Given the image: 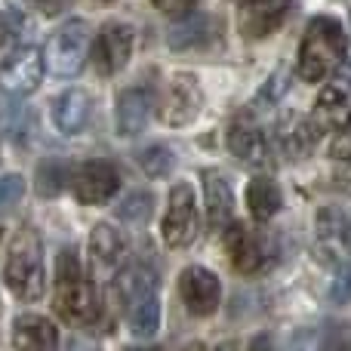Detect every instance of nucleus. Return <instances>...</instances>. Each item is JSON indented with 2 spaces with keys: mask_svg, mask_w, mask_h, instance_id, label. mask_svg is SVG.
<instances>
[{
  "mask_svg": "<svg viewBox=\"0 0 351 351\" xmlns=\"http://www.w3.org/2000/svg\"><path fill=\"white\" fill-rule=\"evenodd\" d=\"M3 280L12 290V296L22 302H37L43 296V243L34 228H19L10 241V253H6Z\"/></svg>",
  "mask_w": 351,
  "mask_h": 351,
  "instance_id": "1",
  "label": "nucleus"
},
{
  "mask_svg": "<svg viewBox=\"0 0 351 351\" xmlns=\"http://www.w3.org/2000/svg\"><path fill=\"white\" fill-rule=\"evenodd\" d=\"M56 311L71 324H93L99 317V293L74 250L59 253L56 262Z\"/></svg>",
  "mask_w": 351,
  "mask_h": 351,
  "instance_id": "2",
  "label": "nucleus"
},
{
  "mask_svg": "<svg viewBox=\"0 0 351 351\" xmlns=\"http://www.w3.org/2000/svg\"><path fill=\"white\" fill-rule=\"evenodd\" d=\"M346 56V31L336 19L317 16L308 22L302 43H299V74L308 84H317L327 74H333V68Z\"/></svg>",
  "mask_w": 351,
  "mask_h": 351,
  "instance_id": "3",
  "label": "nucleus"
},
{
  "mask_svg": "<svg viewBox=\"0 0 351 351\" xmlns=\"http://www.w3.org/2000/svg\"><path fill=\"white\" fill-rule=\"evenodd\" d=\"M86 53H90V25L84 19H71L47 40L43 68L53 77H74L86 65Z\"/></svg>",
  "mask_w": 351,
  "mask_h": 351,
  "instance_id": "4",
  "label": "nucleus"
},
{
  "mask_svg": "<svg viewBox=\"0 0 351 351\" xmlns=\"http://www.w3.org/2000/svg\"><path fill=\"white\" fill-rule=\"evenodd\" d=\"M197 237V200H194V188L188 182H179L170 191V204H167L164 216V241L173 250H185Z\"/></svg>",
  "mask_w": 351,
  "mask_h": 351,
  "instance_id": "5",
  "label": "nucleus"
},
{
  "mask_svg": "<svg viewBox=\"0 0 351 351\" xmlns=\"http://www.w3.org/2000/svg\"><path fill=\"white\" fill-rule=\"evenodd\" d=\"M222 231H225V253H228L234 271L256 274L268 265L271 247H268V241L259 234V231H253L243 222H234V219H231Z\"/></svg>",
  "mask_w": 351,
  "mask_h": 351,
  "instance_id": "6",
  "label": "nucleus"
},
{
  "mask_svg": "<svg viewBox=\"0 0 351 351\" xmlns=\"http://www.w3.org/2000/svg\"><path fill=\"white\" fill-rule=\"evenodd\" d=\"M315 253L324 265H346L351 253V228L339 206H321L315 222Z\"/></svg>",
  "mask_w": 351,
  "mask_h": 351,
  "instance_id": "7",
  "label": "nucleus"
},
{
  "mask_svg": "<svg viewBox=\"0 0 351 351\" xmlns=\"http://www.w3.org/2000/svg\"><path fill=\"white\" fill-rule=\"evenodd\" d=\"M43 77V53L34 47H19L0 62V93L6 96H28Z\"/></svg>",
  "mask_w": 351,
  "mask_h": 351,
  "instance_id": "8",
  "label": "nucleus"
},
{
  "mask_svg": "<svg viewBox=\"0 0 351 351\" xmlns=\"http://www.w3.org/2000/svg\"><path fill=\"white\" fill-rule=\"evenodd\" d=\"M179 296L185 302V308L194 317H210L219 308V299H222V284L210 268L191 265L182 271L179 278Z\"/></svg>",
  "mask_w": 351,
  "mask_h": 351,
  "instance_id": "9",
  "label": "nucleus"
},
{
  "mask_svg": "<svg viewBox=\"0 0 351 351\" xmlns=\"http://www.w3.org/2000/svg\"><path fill=\"white\" fill-rule=\"evenodd\" d=\"M121 188V176L111 164L105 160H90V164L77 167L71 176V191L80 204L86 206H96V204H105L111 200Z\"/></svg>",
  "mask_w": 351,
  "mask_h": 351,
  "instance_id": "10",
  "label": "nucleus"
},
{
  "mask_svg": "<svg viewBox=\"0 0 351 351\" xmlns=\"http://www.w3.org/2000/svg\"><path fill=\"white\" fill-rule=\"evenodd\" d=\"M321 133H342L351 127V84L348 80H333L321 90L315 102V114H311Z\"/></svg>",
  "mask_w": 351,
  "mask_h": 351,
  "instance_id": "11",
  "label": "nucleus"
},
{
  "mask_svg": "<svg viewBox=\"0 0 351 351\" xmlns=\"http://www.w3.org/2000/svg\"><path fill=\"white\" fill-rule=\"evenodd\" d=\"M204 105V93L194 74H173L170 86H167V99H164V121L170 127H185L194 117L200 114Z\"/></svg>",
  "mask_w": 351,
  "mask_h": 351,
  "instance_id": "12",
  "label": "nucleus"
},
{
  "mask_svg": "<svg viewBox=\"0 0 351 351\" xmlns=\"http://www.w3.org/2000/svg\"><path fill=\"white\" fill-rule=\"evenodd\" d=\"M219 34H222L219 19L182 16V22L173 25L170 34H167V43L176 53H206V49L219 47Z\"/></svg>",
  "mask_w": 351,
  "mask_h": 351,
  "instance_id": "13",
  "label": "nucleus"
},
{
  "mask_svg": "<svg viewBox=\"0 0 351 351\" xmlns=\"http://www.w3.org/2000/svg\"><path fill=\"white\" fill-rule=\"evenodd\" d=\"M287 12H290V0H243L241 10V34L247 40H262L271 37L274 31L284 25Z\"/></svg>",
  "mask_w": 351,
  "mask_h": 351,
  "instance_id": "14",
  "label": "nucleus"
},
{
  "mask_svg": "<svg viewBox=\"0 0 351 351\" xmlns=\"http://www.w3.org/2000/svg\"><path fill=\"white\" fill-rule=\"evenodd\" d=\"M133 28L123 22H108L96 40V68L102 74H117L127 68L130 56H133Z\"/></svg>",
  "mask_w": 351,
  "mask_h": 351,
  "instance_id": "15",
  "label": "nucleus"
},
{
  "mask_svg": "<svg viewBox=\"0 0 351 351\" xmlns=\"http://www.w3.org/2000/svg\"><path fill=\"white\" fill-rule=\"evenodd\" d=\"M154 114V90L148 86H130L117 96V133L139 136Z\"/></svg>",
  "mask_w": 351,
  "mask_h": 351,
  "instance_id": "16",
  "label": "nucleus"
},
{
  "mask_svg": "<svg viewBox=\"0 0 351 351\" xmlns=\"http://www.w3.org/2000/svg\"><path fill=\"white\" fill-rule=\"evenodd\" d=\"M228 148L243 167H265L268 158H271V145H268L265 133H262L253 121H247V117L231 123Z\"/></svg>",
  "mask_w": 351,
  "mask_h": 351,
  "instance_id": "17",
  "label": "nucleus"
},
{
  "mask_svg": "<svg viewBox=\"0 0 351 351\" xmlns=\"http://www.w3.org/2000/svg\"><path fill=\"white\" fill-rule=\"evenodd\" d=\"M53 123L62 136H77L80 130L90 123V114H93V99L90 93L84 90H65L62 96L53 99Z\"/></svg>",
  "mask_w": 351,
  "mask_h": 351,
  "instance_id": "18",
  "label": "nucleus"
},
{
  "mask_svg": "<svg viewBox=\"0 0 351 351\" xmlns=\"http://www.w3.org/2000/svg\"><path fill=\"white\" fill-rule=\"evenodd\" d=\"M204 200H206V225H210V231H222L234 219V194H231L225 173L219 170L204 173Z\"/></svg>",
  "mask_w": 351,
  "mask_h": 351,
  "instance_id": "19",
  "label": "nucleus"
},
{
  "mask_svg": "<svg viewBox=\"0 0 351 351\" xmlns=\"http://www.w3.org/2000/svg\"><path fill=\"white\" fill-rule=\"evenodd\" d=\"M90 256L99 268L114 271L123 262V256H127V237H123L121 228H114V225L99 222L90 234Z\"/></svg>",
  "mask_w": 351,
  "mask_h": 351,
  "instance_id": "20",
  "label": "nucleus"
},
{
  "mask_svg": "<svg viewBox=\"0 0 351 351\" xmlns=\"http://www.w3.org/2000/svg\"><path fill=\"white\" fill-rule=\"evenodd\" d=\"M12 346L16 348H56L59 346V330L49 317L40 315H22L16 324H12Z\"/></svg>",
  "mask_w": 351,
  "mask_h": 351,
  "instance_id": "21",
  "label": "nucleus"
},
{
  "mask_svg": "<svg viewBox=\"0 0 351 351\" xmlns=\"http://www.w3.org/2000/svg\"><path fill=\"white\" fill-rule=\"evenodd\" d=\"M247 206L256 222H268V219H274L280 213V206H284L280 188L274 185L268 176H256L247 185Z\"/></svg>",
  "mask_w": 351,
  "mask_h": 351,
  "instance_id": "22",
  "label": "nucleus"
},
{
  "mask_svg": "<svg viewBox=\"0 0 351 351\" xmlns=\"http://www.w3.org/2000/svg\"><path fill=\"white\" fill-rule=\"evenodd\" d=\"M117 293H121L123 308H130V305L142 302L145 296L158 293V280H154V271H152V268H145V265H130L127 271L117 278Z\"/></svg>",
  "mask_w": 351,
  "mask_h": 351,
  "instance_id": "23",
  "label": "nucleus"
},
{
  "mask_svg": "<svg viewBox=\"0 0 351 351\" xmlns=\"http://www.w3.org/2000/svg\"><path fill=\"white\" fill-rule=\"evenodd\" d=\"M130 327H133L136 336H142V339H152L154 333L160 330V299L158 293H152V296H145L142 302L130 305Z\"/></svg>",
  "mask_w": 351,
  "mask_h": 351,
  "instance_id": "24",
  "label": "nucleus"
},
{
  "mask_svg": "<svg viewBox=\"0 0 351 351\" xmlns=\"http://www.w3.org/2000/svg\"><path fill=\"white\" fill-rule=\"evenodd\" d=\"M152 206H154L152 194L148 191H133V194H127V197L117 204V219L133 222V225H142V222H148V216H152Z\"/></svg>",
  "mask_w": 351,
  "mask_h": 351,
  "instance_id": "25",
  "label": "nucleus"
},
{
  "mask_svg": "<svg viewBox=\"0 0 351 351\" xmlns=\"http://www.w3.org/2000/svg\"><path fill=\"white\" fill-rule=\"evenodd\" d=\"M139 167L145 170L152 179H158V176H167L173 170V152L167 145H152L145 148V152L139 154Z\"/></svg>",
  "mask_w": 351,
  "mask_h": 351,
  "instance_id": "26",
  "label": "nucleus"
},
{
  "mask_svg": "<svg viewBox=\"0 0 351 351\" xmlns=\"http://www.w3.org/2000/svg\"><path fill=\"white\" fill-rule=\"evenodd\" d=\"M333 185L339 188L342 194H351V142L336 148L333 158Z\"/></svg>",
  "mask_w": 351,
  "mask_h": 351,
  "instance_id": "27",
  "label": "nucleus"
},
{
  "mask_svg": "<svg viewBox=\"0 0 351 351\" xmlns=\"http://www.w3.org/2000/svg\"><path fill=\"white\" fill-rule=\"evenodd\" d=\"M25 197V179L19 173H10V176H0V213L12 210L19 200Z\"/></svg>",
  "mask_w": 351,
  "mask_h": 351,
  "instance_id": "28",
  "label": "nucleus"
},
{
  "mask_svg": "<svg viewBox=\"0 0 351 351\" xmlns=\"http://www.w3.org/2000/svg\"><path fill=\"white\" fill-rule=\"evenodd\" d=\"M287 84H290V74H287V68H278V71L268 77V84L262 86V96L256 99V102H262V105H278L280 99H284V93H287Z\"/></svg>",
  "mask_w": 351,
  "mask_h": 351,
  "instance_id": "29",
  "label": "nucleus"
},
{
  "mask_svg": "<svg viewBox=\"0 0 351 351\" xmlns=\"http://www.w3.org/2000/svg\"><path fill=\"white\" fill-rule=\"evenodd\" d=\"M330 299H333L336 305H348L351 302V265L342 268L339 278L333 280V290H330Z\"/></svg>",
  "mask_w": 351,
  "mask_h": 351,
  "instance_id": "30",
  "label": "nucleus"
},
{
  "mask_svg": "<svg viewBox=\"0 0 351 351\" xmlns=\"http://www.w3.org/2000/svg\"><path fill=\"white\" fill-rule=\"evenodd\" d=\"M197 3L200 0H154V6H158L164 16H185V12H191Z\"/></svg>",
  "mask_w": 351,
  "mask_h": 351,
  "instance_id": "31",
  "label": "nucleus"
},
{
  "mask_svg": "<svg viewBox=\"0 0 351 351\" xmlns=\"http://www.w3.org/2000/svg\"><path fill=\"white\" fill-rule=\"evenodd\" d=\"M28 3H31V6H37L40 12H47V16H56V12L65 10V6L71 3V0H28Z\"/></svg>",
  "mask_w": 351,
  "mask_h": 351,
  "instance_id": "32",
  "label": "nucleus"
},
{
  "mask_svg": "<svg viewBox=\"0 0 351 351\" xmlns=\"http://www.w3.org/2000/svg\"><path fill=\"white\" fill-rule=\"evenodd\" d=\"M16 31V22H12L10 16H0V43L10 40V34Z\"/></svg>",
  "mask_w": 351,
  "mask_h": 351,
  "instance_id": "33",
  "label": "nucleus"
},
{
  "mask_svg": "<svg viewBox=\"0 0 351 351\" xmlns=\"http://www.w3.org/2000/svg\"><path fill=\"white\" fill-rule=\"evenodd\" d=\"M102 3H111V0H102Z\"/></svg>",
  "mask_w": 351,
  "mask_h": 351,
  "instance_id": "34",
  "label": "nucleus"
},
{
  "mask_svg": "<svg viewBox=\"0 0 351 351\" xmlns=\"http://www.w3.org/2000/svg\"><path fill=\"white\" fill-rule=\"evenodd\" d=\"M241 3H243V0H241Z\"/></svg>",
  "mask_w": 351,
  "mask_h": 351,
  "instance_id": "35",
  "label": "nucleus"
}]
</instances>
